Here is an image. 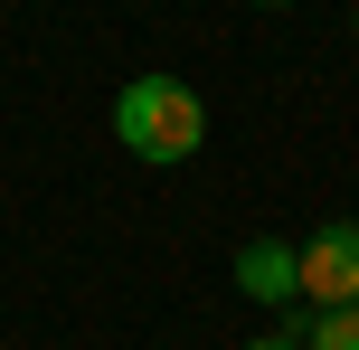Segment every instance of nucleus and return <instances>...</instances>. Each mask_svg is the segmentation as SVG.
Masks as SVG:
<instances>
[{
  "label": "nucleus",
  "mask_w": 359,
  "mask_h": 350,
  "mask_svg": "<svg viewBox=\"0 0 359 350\" xmlns=\"http://www.w3.org/2000/svg\"><path fill=\"white\" fill-rule=\"evenodd\" d=\"M255 10H293V0H255Z\"/></svg>",
  "instance_id": "nucleus-6"
},
{
  "label": "nucleus",
  "mask_w": 359,
  "mask_h": 350,
  "mask_svg": "<svg viewBox=\"0 0 359 350\" xmlns=\"http://www.w3.org/2000/svg\"><path fill=\"white\" fill-rule=\"evenodd\" d=\"M350 38H359V10H350Z\"/></svg>",
  "instance_id": "nucleus-7"
},
{
  "label": "nucleus",
  "mask_w": 359,
  "mask_h": 350,
  "mask_svg": "<svg viewBox=\"0 0 359 350\" xmlns=\"http://www.w3.org/2000/svg\"><path fill=\"white\" fill-rule=\"evenodd\" d=\"M246 350H303V341H293V332H265V341H246Z\"/></svg>",
  "instance_id": "nucleus-5"
},
{
  "label": "nucleus",
  "mask_w": 359,
  "mask_h": 350,
  "mask_svg": "<svg viewBox=\"0 0 359 350\" xmlns=\"http://www.w3.org/2000/svg\"><path fill=\"white\" fill-rule=\"evenodd\" d=\"M293 341H303V350H359V303H322Z\"/></svg>",
  "instance_id": "nucleus-4"
},
{
  "label": "nucleus",
  "mask_w": 359,
  "mask_h": 350,
  "mask_svg": "<svg viewBox=\"0 0 359 350\" xmlns=\"http://www.w3.org/2000/svg\"><path fill=\"white\" fill-rule=\"evenodd\" d=\"M293 256H303V303H359V218L312 227Z\"/></svg>",
  "instance_id": "nucleus-2"
},
{
  "label": "nucleus",
  "mask_w": 359,
  "mask_h": 350,
  "mask_svg": "<svg viewBox=\"0 0 359 350\" xmlns=\"http://www.w3.org/2000/svg\"><path fill=\"white\" fill-rule=\"evenodd\" d=\"M114 142H123L133 161H151V170H180L208 142V105H198L180 76H133V86L114 95Z\"/></svg>",
  "instance_id": "nucleus-1"
},
{
  "label": "nucleus",
  "mask_w": 359,
  "mask_h": 350,
  "mask_svg": "<svg viewBox=\"0 0 359 350\" xmlns=\"http://www.w3.org/2000/svg\"><path fill=\"white\" fill-rule=\"evenodd\" d=\"M236 294H255V303H303V256H293L284 237H246V246H236Z\"/></svg>",
  "instance_id": "nucleus-3"
}]
</instances>
